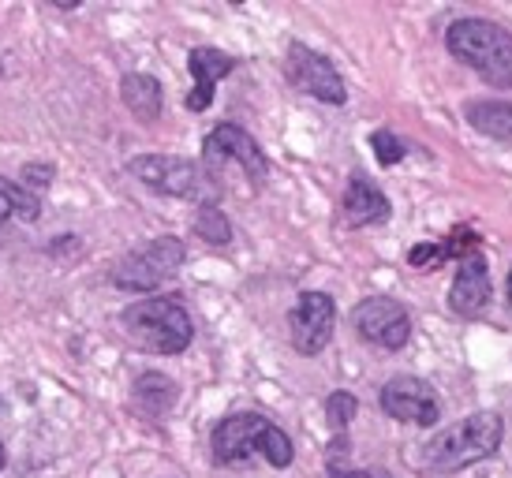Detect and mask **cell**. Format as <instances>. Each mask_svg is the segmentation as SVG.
Segmentation results:
<instances>
[{
    "instance_id": "6da1fadb",
    "label": "cell",
    "mask_w": 512,
    "mask_h": 478,
    "mask_svg": "<svg viewBox=\"0 0 512 478\" xmlns=\"http://www.w3.org/2000/svg\"><path fill=\"white\" fill-rule=\"evenodd\" d=\"M124 337L150 355H180L195 340L191 314L176 296H150L120 314Z\"/></svg>"
},
{
    "instance_id": "7a4b0ae2",
    "label": "cell",
    "mask_w": 512,
    "mask_h": 478,
    "mask_svg": "<svg viewBox=\"0 0 512 478\" xmlns=\"http://www.w3.org/2000/svg\"><path fill=\"white\" fill-rule=\"evenodd\" d=\"M445 45L460 64H468L483 83L509 90L512 86V34L490 19H456Z\"/></svg>"
},
{
    "instance_id": "3957f363",
    "label": "cell",
    "mask_w": 512,
    "mask_h": 478,
    "mask_svg": "<svg viewBox=\"0 0 512 478\" xmlns=\"http://www.w3.org/2000/svg\"><path fill=\"white\" fill-rule=\"evenodd\" d=\"M505 426L494 411H475L464 422H456L449 430H441L438 437H430V445L423 449V464L430 471H464L471 464H483L501 449Z\"/></svg>"
},
{
    "instance_id": "277c9868",
    "label": "cell",
    "mask_w": 512,
    "mask_h": 478,
    "mask_svg": "<svg viewBox=\"0 0 512 478\" xmlns=\"http://www.w3.org/2000/svg\"><path fill=\"white\" fill-rule=\"evenodd\" d=\"M135 180H143L146 187H154L161 195L172 198H191L202 206H214L217 198V180L202 169L199 161L187 157H169V154H143L128 165Z\"/></svg>"
},
{
    "instance_id": "5b68a950",
    "label": "cell",
    "mask_w": 512,
    "mask_h": 478,
    "mask_svg": "<svg viewBox=\"0 0 512 478\" xmlns=\"http://www.w3.org/2000/svg\"><path fill=\"white\" fill-rule=\"evenodd\" d=\"M187 247L176 236H157L143 247L128 251L113 266V284L120 292H154L165 281L176 277V269L184 266Z\"/></svg>"
},
{
    "instance_id": "8992f818",
    "label": "cell",
    "mask_w": 512,
    "mask_h": 478,
    "mask_svg": "<svg viewBox=\"0 0 512 478\" xmlns=\"http://www.w3.org/2000/svg\"><path fill=\"white\" fill-rule=\"evenodd\" d=\"M225 165H240L243 176L262 187L266 176H270V161L240 124H217L206 139H202V169L210 172L214 180H221V169Z\"/></svg>"
},
{
    "instance_id": "52a82bcc",
    "label": "cell",
    "mask_w": 512,
    "mask_h": 478,
    "mask_svg": "<svg viewBox=\"0 0 512 478\" xmlns=\"http://www.w3.org/2000/svg\"><path fill=\"white\" fill-rule=\"evenodd\" d=\"M285 75L299 94H307V98H314V101H326V105H344V101H348L341 71L329 64V57L314 53L311 45H303V42L288 45Z\"/></svg>"
},
{
    "instance_id": "ba28073f",
    "label": "cell",
    "mask_w": 512,
    "mask_h": 478,
    "mask_svg": "<svg viewBox=\"0 0 512 478\" xmlns=\"http://www.w3.org/2000/svg\"><path fill=\"white\" fill-rule=\"evenodd\" d=\"M356 333L385 352H400L412 340V314L389 296H367L352 310Z\"/></svg>"
},
{
    "instance_id": "9c48e42d",
    "label": "cell",
    "mask_w": 512,
    "mask_h": 478,
    "mask_svg": "<svg viewBox=\"0 0 512 478\" xmlns=\"http://www.w3.org/2000/svg\"><path fill=\"white\" fill-rule=\"evenodd\" d=\"M337 307L326 292H299V299L288 310V337L299 355H318L333 340Z\"/></svg>"
},
{
    "instance_id": "30bf717a",
    "label": "cell",
    "mask_w": 512,
    "mask_h": 478,
    "mask_svg": "<svg viewBox=\"0 0 512 478\" xmlns=\"http://www.w3.org/2000/svg\"><path fill=\"white\" fill-rule=\"evenodd\" d=\"M270 419L258 415V411H236L214 426L210 434V449H214V460L221 467H240L247 464L251 456L258 452V441L266 434Z\"/></svg>"
},
{
    "instance_id": "8fae6325",
    "label": "cell",
    "mask_w": 512,
    "mask_h": 478,
    "mask_svg": "<svg viewBox=\"0 0 512 478\" xmlns=\"http://www.w3.org/2000/svg\"><path fill=\"white\" fill-rule=\"evenodd\" d=\"M382 411L397 422H412V426H434L441 415L438 396L423 378H393L382 389Z\"/></svg>"
},
{
    "instance_id": "7c38bea8",
    "label": "cell",
    "mask_w": 512,
    "mask_h": 478,
    "mask_svg": "<svg viewBox=\"0 0 512 478\" xmlns=\"http://www.w3.org/2000/svg\"><path fill=\"white\" fill-rule=\"evenodd\" d=\"M490 266L479 251H468L460 262H456V277L453 288H449V307L460 318H475L479 310L490 303Z\"/></svg>"
},
{
    "instance_id": "4fadbf2b",
    "label": "cell",
    "mask_w": 512,
    "mask_h": 478,
    "mask_svg": "<svg viewBox=\"0 0 512 478\" xmlns=\"http://www.w3.org/2000/svg\"><path fill=\"white\" fill-rule=\"evenodd\" d=\"M187 68H191V94H187V109L191 113H206L214 105V86L236 71V57H228L221 49H210V45H199L187 53Z\"/></svg>"
},
{
    "instance_id": "5bb4252c",
    "label": "cell",
    "mask_w": 512,
    "mask_h": 478,
    "mask_svg": "<svg viewBox=\"0 0 512 478\" xmlns=\"http://www.w3.org/2000/svg\"><path fill=\"white\" fill-rule=\"evenodd\" d=\"M341 213L348 228H367V225L389 221L393 206H389V198L382 195V187H374L363 172H352V176H348V187H344Z\"/></svg>"
},
{
    "instance_id": "9a60e30c",
    "label": "cell",
    "mask_w": 512,
    "mask_h": 478,
    "mask_svg": "<svg viewBox=\"0 0 512 478\" xmlns=\"http://www.w3.org/2000/svg\"><path fill=\"white\" fill-rule=\"evenodd\" d=\"M176 400H180L176 381L165 378V374H157V370L143 374V378L135 381V389H131V404H135V411L146 415V419H154V422L165 419V415L176 408Z\"/></svg>"
},
{
    "instance_id": "2e32d148",
    "label": "cell",
    "mask_w": 512,
    "mask_h": 478,
    "mask_svg": "<svg viewBox=\"0 0 512 478\" xmlns=\"http://www.w3.org/2000/svg\"><path fill=\"white\" fill-rule=\"evenodd\" d=\"M120 98L131 109V116L143 120V124H154L157 116H161V105H165L161 83H157L154 75H146V71H128L120 79Z\"/></svg>"
},
{
    "instance_id": "e0dca14e",
    "label": "cell",
    "mask_w": 512,
    "mask_h": 478,
    "mask_svg": "<svg viewBox=\"0 0 512 478\" xmlns=\"http://www.w3.org/2000/svg\"><path fill=\"white\" fill-rule=\"evenodd\" d=\"M12 217L34 225V221L42 217V195H34L30 187L8 180V176H0V232H4V225H8Z\"/></svg>"
},
{
    "instance_id": "ac0fdd59",
    "label": "cell",
    "mask_w": 512,
    "mask_h": 478,
    "mask_svg": "<svg viewBox=\"0 0 512 478\" xmlns=\"http://www.w3.org/2000/svg\"><path fill=\"white\" fill-rule=\"evenodd\" d=\"M468 124L475 127L479 135L512 142V101H471Z\"/></svg>"
},
{
    "instance_id": "d6986e66",
    "label": "cell",
    "mask_w": 512,
    "mask_h": 478,
    "mask_svg": "<svg viewBox=\"0 0 512 478\" xmlns=\"http://www.w3.org/2000/svg\"><path fill=\"white\" fill-rule=\"evenodd\" d=\"M258 456L266 460L270 467H277V471H285V467H292V460H296V449H292V437L281 430V426H266V434H262V441H258Z\"/></svg>"
},
{
    "instance_id": "ffe728a7",
    "label": "cell",
    "mask_w": 512,
    "mask_h": 478,
    "mask_svg": "<svg viewBox=\"0 0 512 478\" xmlns=\"http://www.w3.org/2000/svg\"><path fill=\"white\" fill-rule=\"evenodd\" d=\"M195 236H202V243L225 247V243H232V225H228V217L217 210V206H199V217H195Z\"/></svg>"
},
{
    "instance_id": "44dd1931",
    "label": "cell",
    "mask_w": 512,
    "mask_h": 478,
    "mask_svg": "<svg viewBox=\"0 0 512 478\" xmlns=\"http://www.w3.org/2000/svg\"><path fill=\"white\" fill-rule=\"evenodd\" d=\"M359 411V400L352 393H344V389H337V393H329L326 400V422L337 430V434H344L348 430V422L356 419Z\"/></svg>"
},
{
    "instance_id": "7402d4cb",
    "label": "cell",
    "mask_w": 512,
    "mask_h": 478,
    "mask_svg": "<svg viewBox=\"0 0 512 478\" xmlns=\"http://www.w3.org/2000/svg\"><path fill=\"white\" fill-rule=\"evenodd\" d=\"M344 452H348V441H344V434H341L326 452L329 478H389L385 471H359V467H348V464H344Z\"/></svg>"
},
{
    "instance_id": "603a6c76",
    "label": "cell",
    "mask_w": 512,
    "mask_h": 478,
    "mask_svg": "<svg viewBox=\"0 0 512 478\" xmlns=\"http://www.w3.org/2000/svg\"><path fill=\"white\" fill-rule=\"evenodd\" d=\"M370 150H374L378 165H385V169H393V165L404 161V142H400L389 127H378V131L370 135Z\"/></svg>"
},
{
    "instance_id": "cb8c5ba5",
    "label": "cell",
    "mask_w": 512,
    "mask_h": 478,
    "mask_svg": "<svg viewBox=\"0 0 512 478\" xmlns=\"http://www.w3.org/2000/svg\"><path fill=\"white\" fill-rule=\"evenodd\" d=\"M445 258H449V247H445V243H415L412 251H408V262H412L415 269L441 266Z\"/></svg>"
},
{
    "instance_id": "d4e9b609",
    "label": "cell",
    "mask_w": 512,
    "mask_h": 478,
    "mask_svg": "<svg viewBox=\"0 0 512 478\" xmlns=\"http://www.w3.org/2000/svg\"><path fill=\"white\" fill-rule=\"evenodd\" d=\"M53 176H57V169H53V165H42V161H34V165H23V187H30L34 195H42L45 187L53 183Z\"/></svg>"
},
{
    "instance_id": "484cf974",
    "label": "cell",
    "mask_w": 512,
    "mask_h": 478,
    "mask_svg": "<svg viewBox=\"0 0 512 478\" xmlns=\"http://www.w3.org/2000/svg\"><path fill=\"white\" fill-rule=\"evenodd\" d=\"M8 467V452H4V441H0V471Z\"/></svg>"
},
{
    "instance_id": "4316f807",
    "label": "cell",
    "mask_w": 512,
    "mask_h": 478,
    "mask_svg": "<svg viewBox=\"0 0 512 478\" xmlns=\"http://www.w3.org/2000/svg\"><path fill=\"white\" fill-rule=\"evenodd\" d=\"M509 303H512V269H509Z\"/></svg>"
}]
</instances>
